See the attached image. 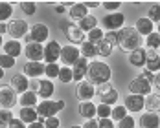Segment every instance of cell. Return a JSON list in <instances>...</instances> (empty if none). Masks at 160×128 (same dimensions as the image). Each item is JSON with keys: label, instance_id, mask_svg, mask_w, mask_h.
Returning <instances> with one entry per match:
<instances>
[{"label": "cell", "instance_id": "cell-35", "mask_svg": "<svg viewBox=\"0 0 160 128\" xmlns=\"http://www.w3.org/2000/svg\"><path fill=\"white\" fill-rule=\"evenodd\" d=\"M59 80L61 82H72L74 80V73H72V68H68V66H63V68H59Z\"/></svg>", "mask_w": 160, "mask_h": 128}, {"label": "cell", "instance_id": "cell-59", "mask_svg": "<svg viewBox=\"0 0 160 128\" xmlns=\"http://www.w3.org/2000/svg\"><path fill=\"white\" fill-rule=\"evenodd\" d=\"M70 128H83V126H79V125H74V126H70Z\"/></svg>", "mask_w": 160, "mask_h": 128}, {"label": "cell", "instance_id": "cell-47", "mask_svg": "<svg viewBox=\"0 0 160 128\" xmlns=\"http://www.w3.org/2000/svg\"><path fill=\"white\" fill-rule=\"evenodd\" d=\"M120 2H103V9H109L111 13H116V9H120Z\"/></svg>", "mask_w": 160, "mask_h": 128}, {"label": "cell", "instance_id": "cell-60", "mask_svg": "<svg viewBox=\"0 0 160 128\" xmlns=\"http://www.w3.org/2000/svg\"><path fill=\"white\" fill-rule=\"evenodd\" d=\"M157 33H158V35H160V24H158V31H157Z\"/></svg>", "mask_w": 160, "mask_h": 128}, {"label": "cell", "instance_id": "cell-48", "mask_svg": "<svg viewBox=\"0 0 160 128\" xmlns=\"http://www.w3.org/2000/svg\"><path fill=\"white\" fill-rule=\"evenodd\" d=\"M98 126L99 128H116L114 126V121H112L111 117H109V119H99V121H98Z\"/></svg>", "mask_w": 160, "mask_h": 128}, {"label": "cell", "instance_id": "cell-30", "mask_svg": "<svg viewBox=\"0 0 160 128\" xmlns=\"http://www.w3.org/2000/svg\"><path fill=\"white\" fill-rule=\"evenodd\" d=\"M145 108H147V112H153V113L160 112V95L158 94H149V95L145 97Z\"/></svg>", "mask_w": 160, "mask_h": 128}, {"label": "cell", "instance_id": "cell-10", "mask_svg": "<svg viewBox=\"0 0 160 128\" xmlns=\"http://www.w3.org/2000/svg\"><path fill=\"white\" fill-rule=\"evenodd\" d=\"M63 31H64L66 39H68V42H70L72 46H76V44H83V42H85V39H87V37H85V33L78 28V24H64Z\"/></svg>", "mask_w": 160, "mask_h": 128}, {"label": "cell", "instance_id": "cell-13", "mask_svg": "<svg viewBox=\"0 0 160 128\" xmlns=\"http://www.w3.org/2000/svg\"><path fill=\"white\" fill-rule=\"evenodd\" d=\"M24 55H26L28 62H42V61H44V46H42V44L30 42V44L24 48Z\"/></svg>", "mask_w": 160, "mask_h": 128}, {"label": "cell", "instance_id": "cell-18", "mask_svg": "<svg viewBox=\"0 0 160 128\" xmlns=\"http://www.w3.org/2000/svg\"><path fill=\"white\" fill-rule=\"evenodd\" d=\"M44 73V62H26L24 64V75L30 79H39Z\"/></svg>", "mask_w": 160, "mask_h": 128}, {"label": "cell", "instance_id": "cell-33", "mask_svg": "<svg viewBox=\"0 0 160 128\" xmlns=\"http://www.w3.org/2000/svg\"><path fill=\"white\" fill-rule=\"evenodd\" d=\"M13 15V6L9 2H0V22L9 20Z\"/></svg>", "mask_w": 160, "mask_h": 128}, {"label": "cell", "instance_id": "cell-9", "mask_svg": "<svg viewBox=\"0 0 160 128\" xmlns=\"http://www.w3.org/2000/svg\"><path fill=\"white\" fill-rule=\"evenodd\" d=\"M129 94L132 95H149L151 94V82L147 79H144L142 75H138L136 79H132L129 82Z\"/></svg>", "mask_w": 160, "mask_h": 128}, {"label": "cell", "instance_id": "cell-37", "mask_svg": "<svg viewBox=\"0 0 160 128\" xmlns=\"http://www.w3.org/2000/svg\"><path fill=\"white\" fill-rule=\"evenodd\" d=\"M11 121H13L11 110H0V128H8Z\"/></svg>", "mask_w": 160, "mask_h": 128}, {"label": "cell", "instance_id": "cell-16", "mask_svg": "<svg viewBox=\"0 0 160 128\" xmlns=\"http://www.w3.org/2000/svg\"><path fill=\"white\" fill-rule=\"evenodd\" d=\"M11 88H13V92L15 94H24V92H28L30 90V79L24 75V73H17L11 77V84H9Z\"/></svg>", "mask_w": 160, "mask_h": 128}, {"label": "cell", "instance_id": "cell-12", "mask_svg": "<svg viewBox=\"0 0 160 128\" xmlns=\"http://www.w3.org/2000/svg\"><path fill=\"white\" fill-rule=\"evenodd\" d=\"M61 62L64 66H74V64L78 62L81 59V51L76 46H72V44H68V46H63L61 48Z\"/></svg>", "mask_w": 160, "mask_h": 128}, {"label": "cell", "instance_id": "cell-40", "mask_svg": "<svg viewBox=\"0 0 160 128\" xmlns=\"http://www.w3.org/2000/svg\"><path fill=\"white\" fill-rule=\"evenodd\" d=\"M111 112H112V108L107 106V104H98L96 106V115L99 119H109L111 117Z\"/></svg>", "mask_w": 160, "mask_h": 128}, {"label": "cell", "instance_id": "cell-7", "mask_svg": "<svg viewBox=\"0 0 160 128\" xmlns=\"http://www.w3.org/2000/svg\"><path fill=\"white\" fill-rule=\"evenodd\" d=\"M17 103H18V99H17L13 88L8 84H2L0 86V110H11V108H15Z\"/></svg>", "mask_w": 160, "mask_h": 128}, {"label": "cell", "instance_id": "cell-3", "mask_svg": "<svg viewBox=\"0 0 160 128\" xmlns=\"http://www.w3.org/2000/svg\"><path fill=\"white\" fill-rule=\"evenodd\" d=\"M64 108V101H41L37 104V115L42 117V119H48V117H57V112H61Z\"/></svg>", "mask_w": 160, "mask_h": 128}, {"label": "cell", "instance_id": "cell-49", "mask_svg": "<svg viewBox=\"0 0 160 128\" xmlns=\"http://www.w3.org/2000/svg\"><path fill=\"white\" fill-rule=\"evenodd\" d=\"M8 128H28V126H26V125H24V123L18 119V117H17V119L13 117V121L9 123V126H8Z\"/></svg>", "mask_w": 160, "mask_h": 128}, {"label": "cell", "instance_id": "cell-26", "mask_svg": "<svg viewBox=\"0 0 160 128\" xmlns=\"http://www.w3.org/2000/svg\"><path fill=\"white\" fill-rule=\"evenodd\" d=\"M37 94L32 92V90H28V92H24L22 95L18 97V103H20V106L22 108H35L37 106Z\"/></svg>", "mask_w": 160, "mask_h": 128}, {"label": "cell", "instance_id": "cell-28", "mask_svg": "<svg viewBox=\"0 0 160 128\" xmlns=\"http://www.w3.org/2000/svg\"><path fill=\"white\" fill-rule=\"evenodd\" d=\"M79 115L81 117H85L87 121H88V119H94V115H96V104H94L92 101H85V103H81L79 104Z\"/></svg>", "mask_w": 160, "mask_h": 128}, {"label": "cell", "instance_id": "cell-32", "mask_svg": "<svg viewBox=\"0 0 160 128\" xmlns=\"http://www.w3.org/2000/svg\"><path fill=\"white\" fill-rule=\"evenodd\" d=\"M129 112L127 108L123 106V104H116V106H112V112H111V119L112 121H122L123 117H127Z\"/></svg>", "mask_w": 160, "mask_h": 128}, {"label": "cell", "instance_id": "cell-6", "mask_svg": "<svg viewBox=\"0 0 160 128\" xmlns=\"http://www.w3.org/2000/svg\"><path fill=\"white\" fill-rule=\"evenodd\" d=\"M50 37V30L46 24H33L30 33L24 37L26 39V42L30 44V42H35V44H42L46 39Z\"/></svg>", "mask_w": 160, "mask_h": 128}, {"label": "cell", "instance_id": "cell-15", "mask_svg": "<svg viewBox=\"0 0 160 128\" xmlns=\"http://www.w3.org/2000/svg\"><path fill=\"white\" fill-rule=\"evenodd\" d=\"M94 95H96V86L94 84H90L88 80H81L79 84H78V99H79L81 103L92 101Z\"/></svg>", "mask_w": 160, "mask_h": 128}, {"label": "cell", "instance_id": "cell-8", "mask_svg": "<svg viewBox=\"0 0 160 128\" xmlns=\"http://www.w3.org/2000/svg\"><path fill=\"white\" fill-rule=\"evenodd\" d=\"M101 22H103V28H105L107 31H120V30L123 28V24H125V15L120 13V11L109 13V15L103 16Z\"/></svg>", "mask_w": 160, "mask_h": 128}, {"label": "cell", "instance_id": "cell-41", "mask_svg": "<svg viewBox=\"0 0 160 128\" xmlns=\"http://www.w3.org/2000/svg\"><path fill=\"white\" fill-rule=\"evenodd\" d=\"M15 66V59L6 55V53H0V68L6 70V68H13Z\"/></svg>", "mask_w": 160, "mask_h": 128}, {"label": "cell", "instance_id": "cell-34", "mask_svg": "<svg viewBox=\"0 0 160 128\" xmlns=\"http://www.w3.org/2000/svg\"><path fill=\"white\" fill-rule=\"evenodd\" d=\"M145 44H147V49H158L160 48V35L155 31L151 33V35H147Z\"/></svg>", "mask_w": 160, "mask_h": 128}, {"label": "cell", "instance_id": "cell-24", "mask_svg": "<svg viewBox=\"0 0 160 128\" xmlns=\"http://www.w3.org/2000/svg\"><path fill=\"white\" fill-rule=\"evenodd\" d=\"M68 15L72 20H83L85 16L88 15V9H87V6L83 4V2H78V4H72V9L68 11Z\"/></svg>", "mask_w": 160, "mask_h": 128}, {"label": "cell", "instance_id": "cell-36", "mask_svg": "<svg viewBox=\"0 0 160 128\" xmlns=\"http://www.w3.org/2000/svg\"><path fill=\"white\" fill-rule=\"evenodd\" d=\"M87 39H88L90 44H96L98 46V44L103 40V30H101V28H96V30L88 31V37H87Z\"/></svg>", "mask_w": 160, "mask_h": 128}, {"label": "cell", "instance_id": "cell-23", "mask_svg": "<svg viewBox=\"0 0 160 128\" xmlns=\"http://www.w3.org/2000/svg\"><path fill=\"white\" fill-rule=\"evenodd\" d=\"M2 48H4V53H6V55H9V57H13V59H17L18 55L24 53V48H22V44H20L18 40H8Z\"/></svg>", "mask_w": 160, "mask_h": 128}, {"label": "cell", "instance_id": "cell-55", "mask_svg": "<svg viewBox=\"0 0 160 128\" xmlns=\"http://www.w3.org/2000/svg\"><path fill=\"white\" fill-rule=\"evenodd\" d=\"M4 33H8V24L0 22V35H4Z\"/></svg>", "mask_w": 160, "mask_h": 128}, {"label": "cell", "instance_id": "cell-17", "mask_svg": "<svg viewBox=\"0 0 160 128\" xmlns=\"http://www.w3.org/2000/svg\"><path fill=\"white\" fill-rule=\"evenodd\" d=\"M145 70L151 73L160 71V55L155 49H145Z\"/></svg>", "mask_w": 160, "mask_h": 128}, {"label": "cell", "instance_id": "cell-14", "mask_svg": "<svg viewBox=\"0 0 160 128\" xmlns=\"http://www.w3.org/2000/svg\"><path fill=\"white\" fill-rule=\"evenodd\" d=\"M123 106L127 108V112H142L145 108V97L142 95H132V94H129L125 97V103H123Z\"/></svg>", "mask_w": 160, "mask_h": 128}, {"label": "cell", "instance_id": "cell-58", "mask_svg": "<svg viewBox=\"0 0 160 128\" xmlns=\"http://www.w3.org/2000/svg\"><path fill=\"white\" fill-rule=\"evenodd\" d=\"M2 46H4V42H2V35H0V48H2Z\"/></svg>", "mask_w": 160, "mask_h": 128}, {"label": "cell", "instance_id": "cell-52", "mask_svg": "<svg viewBox=\"0 0 160 128\" xmlns=\"http://www.w3.org/2000/svg\"><path fill=\"white\" fill-rule=\"evenodd\" d=\"M140 75H142L144 79H147V80H149V82H153V79H155V75H153L151 71H147V70H144V71H142Z\"/></svg>", "mask_w": 160, "mask_h": 128}, {"label": "cell", "instance_id": "cell-29", "mask_svg": "<svg viewBox=\"0 0 160 128\" xmlns=\"http://www.w3.org/2000/svg\"><path fill=\"white\" fill-rule=\"evenodd\" d=\"M78 28H79L83 33L92 31V30H96V28H98V18H96L94 15H87L85 18H83V20H79Z\"/></svg>", "mask_w": 160, "mask_h": 128}, {"label": "cell", "instance_id": "cell-57", "mask_svg": "<svg viewBox=\"0 0 160 128\" xmlns=\"http://www.w3.org/2000/svg\"><path fill=\"white\" fill-rule=\"evenodd\" d=\"M2 77H4V70L0 68V79H2Z\"/></svg>", "mask_w": 160, "mask_h": 128}, {"label": "cell", "instance_id": "cell-43", "mask_svg": "<svg viewBox=\"0 0 160 128\" xmlns=\"http://www.w3.org/2000/svg\"><path fill=\"white\" fill-rule=\"evenodd\" d=\"M134 125H136V121L132 115H127L122 121H118V128H134Z\"/></svg>", "mask_w": 160, "mask_h": 128}, {"label": "cell", "instance_id": "cell-20", "mask_svg": "<svg viewBox=\"0 0 160 128\" xmlns=\"http://www.w3.org/2000/svg\"><path fill=\"white\" fill-rule=\"evenodd\" d=\"M140 126L142 128H160V115L153 112H145L140 117Z\"/></svg>", "mask_w": 160, "mask_h": 128}, {"label": "cell", "instance_id": "cell-56", "mask_svg": "<svg viewBox=\"0 0 160 128\" xmlns=\"http://www.w3.org/2000/svg\"><path fill=\"white\" fill-rule=\"evenodd\" d=\"M85 6H87V7H99L101 4H99V2H87Z\"/></svg>", "mask_w": 160, "mask_h": 128}, {"label": "cell", "instance_id": "cell-54", "mask_svg": "<svg viewBox=\"0 0 160 128\" xmlns=\"http://www.w3.org/2000/svg\"><path fill=\"white\" fill-rule=\"evenodd\" d=\"M153 82H155V86L160 90V71H158V73H155V79H153Z\"/></svg>", "mask_w": 160, "mask_h": 128}, {"label": "cell", "instance_id": "cell-1", "mask_svg": "<svg viewBox=\"0 0 160 128\" xmlns=\"http://www.w3.org/2000/svg\"><path fill=\"white\" fill-rule=\"evenodd\" d=\"M112 77L111 66L103 61H92L88 62V70H87V80L94 86H99V84H105L109 82Z\"/></svg>", "mask_w": 160, "mask_h": 128}, {"label": "cell", "instance_id": "cell-46", "mask_svg": "<svg viewBox=\"0 0 160 128\" xmlns=\"http://www.w3.org/2000/svg\"><path fill=\"white\" fill-rule=\"evenodd\" d=\"M44 128H61V123L57 117H48L44 119Z\"/></svg>", "mask_w": 160, "mask_h": 128}, {"label": "cell", "instance_id": "cell-4", "mask_svg": "<svg viewBox=\"0 0 160 128\" xmlns=\"http://www.w3.org/2000/svg\"><path fill=\"white\" fill-rule=\"evenodd\" d=\"M96 95L101 99V104H107V106H116L118 104V90H114L111 86V82H105V84H99L96 88Z\"/></svg>", "mask_w": 160, "mask_h": 128}, {"label": "cell", "instance_id": "cell-39", "mask_svg": "<svg viewBox=\"0 0 160 128\" xmlns=\"http://www.w3.org/2000/svg\"><path fill=\"white\" fill-rule=\"evenodd\" d=\"M147 18H149L151 22H160V4H151L149 13H147Z\"/></svg>", "mask_w": 160, "mask_h": 128}, {"label": "cell", "instance_id": "cell-11", "mask_svg": "<svg viewBox=\"0 0 160 128\" xmlns=\"http://www.w3.org/2000/svg\"><path fill=\"white\" fill-rule=\"evenodd\" d=\"M61 44L57 40H48L44 46V62L46 64H57L59 57H61Z\"/></svg>", "mask_w": 160, "mask_h": 128}, {"label": "cell", "instance_id": "cell-45", "mask_svg": "<svg viewBox=\"0 0 160 128\" xmlns=\"http://www.w3.org/2000/svg\"><path fill=\"white\" fill-rule=\"evenodd\" d=\"M103 40H107L112 48L118 46V31H107L105 35H103Z\"/></svg>", "mask_w": 160, "mask_h": 128}, {"label": "cell", "instance_id": "cell-61", "mask_svg": "<svg viewBox=\"0 0 160 128\" xmlns=\"http://www.w3.org/2000/svg\"><path fill=\"white\" fill-rule=\"evenodd\" d=\"M157 53H158V55H160V48H158V51H157Z\"/></svg>", "mask_w": 160, "mask_h": 128}, {"label": "cell", "instance_id": "cell-51", "mask_svg": "<svg viewBox=\"0 0 160 128\" xmlns=\"http://www.w3.org/2000/svg\"><path fill=\"white\" fill-rule=\"evenodd\" d=\"M28 128H44V119H42V117H39V119H37L35 123H32Z\"/></svg>", "mask_w": 160, "mask_h": 128}, {"label": "cell", "instance_id": "cell-2", "mask_svg": "<svg viewBox=\"0 0 160 128\" xmlns=\"http://www.w3.org/2000/svg\"><path fill=\"white\" fill-rule=\"evenodd\" d=\"M118 46L131 53L142 46V37L136 33L134 28H122L118 31Z\"/></svg>", "mask_w": 160, "mask_h": 128}, {"label": "cell", "instance_id": "cell-5", "mask_svg": "<svg viewBox=\"0 0 160 128\" xmlns=\"http://www.w3.org/2000/svg\"><path fill=\"white\" fill-rule=\"evenodd\" d=\"M8 33L11 37V40H18V39H24L28 33H30V24L22 18H13L9 24H8Z\"/></svg>", "mask_w": 160, "mask_h": 128}, {"label": "cell", "instance_id": "cell-44", "mask_svg": "<svg viewBox=\"0 0 160 128\" xmlns=\"http://www.w3.org/2000/svg\"><path fill=\"white\" fill-rule=\"evenodd\" d=\"M20 7H22V11L26 15H35V11H37L35 2H20Z\"/></svg>", "mask_w": 160, "mask_h": 128}, {"label": "cell", "instance_id": "cell-19", "mask_svg": "<svg viewBox=\"0 0 160 128\" xmlns=\"http://www.w3.org/2000/svg\"><path fill=\"white\" fill-rule=\"evenodd\" d=\"M55 92V86L50 79H44V80H39V88H37V97H42V101H48V97L53 95Z\"/></svg>", "mask_w": 160, "mask_h": 128}, {"label": "cell", "instance_id": "cell-25", "mask_svg": "<svg viewBox=\"0 0 160 128\" xmlns=\"http://www.w3.org/2000/svg\"><path fill=\"white\" fill-rule=\"evenodd\" d=\"M129 62L132 64L134 68H144L145 66V49L144 48H138L134 51L129 53Z\"/></svg>", "mask_w": 160, "mask_h": 128}, {"label": "cell", "instance_id": "cell-27", "mask_svg": "<svg viewBox=\"0 0 160 128\" xmlns=\"http://www.w3.org/2000/svg\"><path fill=\"white\" fill-rule=\"evenodd\" d=\"M18 119H20L24 125H32V123H35V121L39 119V115H37V110H35V108H20Z\"/></svg>", "mask_w": 160, "mask_h": 128}, {"label": "cell", "instance_id": "cell-42", "mask_svg": "<svg viewBox=\"0 0 160 128\" xmlns=\"http://www.w3.org/2000/svg\"><path fill=\"white\" fill-rule=\"evenodd\" d=\"M44 73H46V77H48L50 80L55 79V77L59 75V66H57V64H46V66H44Z\"/></svg>", "mask_w": 160, "mask_h": 128}, {"label": "cell", "instance_id": "cell-31", "mask_svg": "<svg viewBox=\"0 0 160 128\" xmlns=\"http://www.w3.org/2000/svg\"><path fill=\"white\" fill-rule=\"evenodd\" d=\"M79 51H81V57L88 61V59H94V57L98 55V46H96V44H90L88 40H85V42L81 44Z\"/></svg>", "mask_w": 160, "mask_h": 128}, {"label": "cell", "instance_id": "cell-50", "mask_svg": "<svg viewBox=\"0 0 160 128\" xmlns=\"http://www.w3.org/2000/svg\"><path fill=\"white\" fill-rule=\"evenodd\" d=\"M81 126L83 128H99L96 119H88V121H85V125H81Z\"/></svg>", "mask_w": 160, "mask_h": 128}, {"label": "cell", "instance_id": "cell-22", "mask_svg": "<svg viewBox=\"0 0 160 128\" xmlns=\"http://www.w3.org/2000/svg\"><path fill=\"white\" fill-rule=\"evenodd\" d=\"M134 30H136V33H138L140 37H147V35L153 33V22H151L147 16H140V18L136 20V24H134Z\"/></svg>", "mask_w": 160, "mask_h": 128}, {"label": "cell", "instance_id": "cell-53", "mask_svg": "<svg viewBox=\"0 0 160 128\" xmlns=\"http://www.w3.org/2000/svg\"><path fill=\"white\" fill-rule=\"evenodd\" d=\"M64 11H66V6H64V4H57V6H55V13L61 15V13H64Z\"/></svg>", "mask_w": 160, "mask_h": 128}, {"label": "cell", "instance_id": "cell-21", "mask_svg": "<svg viewBox=\"0 0 160 128\" xmlns=\"http://www.w3.org/2000/svg\"><path fill=\"white\" fill-rule=\"evenodd\" d=\"M87 70H88V61L81 57L79 61L74 64V70H72V73H74V82H81V80L85 79V77H87Z\"/></svg>", "mask_w": 160, "mask_h": 128}, {"label": "cell", "instance_id": "cell-38", "mask_svg": "<svg viewBox=\"0 0 160 128\" xmlns=\"http://www.w3.org/2000/svg\"><path fill=\"white\" fill-rule=\"evenodd\" d=\"M112 46L107 42V40H101L99 44H98V55H101V57H109V55H112Z\"/></svg>", "mask_w": 160, "mask_h": 128}]
</instances>
